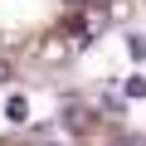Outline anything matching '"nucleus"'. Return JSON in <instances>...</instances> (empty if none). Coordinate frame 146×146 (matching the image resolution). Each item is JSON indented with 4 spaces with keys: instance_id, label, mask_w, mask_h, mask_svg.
Returning a JSON list of instances; mask_svg holds the SVG:
<instances>
[{
    "instance_id": "1",
    "label": "nucleus",
    "mask_w": 146,
    "mask_h": 146,
    "mask_svg": "<svg viewBox=\"0 0 146 146\" xmlns=\"http://www.w3.org/2000/svg\"><path fill=\"white\" fill-rule=\"evenodd\" d=\"M5 117L10 122H29V98H10L5 102Z\"/></svg>"
},
{
    "instance_id": "2",
    "label": "nucleus",
    "mask_w": 146,
    "mask_h": 146,
    "mask_svg": "<svg viewBox=\"0 0 146 146\" xmlns=\"http://www.w3.org/2000/svg\"><path fill=\"white\" fill-rule=\"evenodd\" d=\"M122 93H127V98H146V78H141V73H131V78L122 83Z\"/></svg>"
},
{
    "instance_id": "3",
    "label": "nucleus",
    "mask_w": 146,
    "mask_h": 146,
    "mask_svg": "<svg viewBox=\"0 0 146 146\" xmlns=\"http://www.w3.org/2000/svg\"><path fill=\"white\" fill-rule=\"evenodd\" d=\"M127 49H131V58H146V39H141V34H131V39H127Z\"/></svg>"
},
{
    "instance_id": "4",
    "label": "nucleus",
    "mask_w": 146,
    "mask_h": 146,
    "mask_svg": "<svg viewBox=\"0 0 146 146\" xmlns=\"http://www.w3.org/2000/svg\"><path fill=\"white\" fill-rule=\"evenodd\" d=\"M117 146H146V136H117Z\"/></svg>"
},
{
    "instance_id": "5",
    "label": "nucleus",
    "mask_w": 146,
    "mask_h": 146,
    "mask_svg": "<svg viewBox=\"0 0 146 146\" xmlns=\"http://www.w3.org/2000/svg\"><path fill=\"white\" fill-rule=\"evenodd\" d=\"M5 78H10V58L0 54V83H5Z\"/></svg>"
}]
</instances>
